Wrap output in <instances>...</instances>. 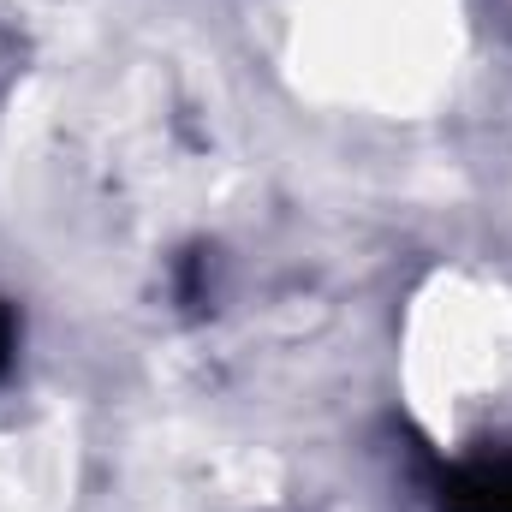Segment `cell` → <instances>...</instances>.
<instances>
[{
	"mask_svg": "<svg viewBox=\"0 0 512 512\" xmlns=\"http://www.w3.org/2000/svg\"><path fill=\"white\" fill-rule=\"evenodd\" d=\"M441 507L447 512H512V459H501V465H471V471L447 477Z\"/></svg>",
	"mask_w": 512,
	"mask_h": 512,
	"instance_id": "cell-1",
	"label": "cell"
},
{
	"mask_svg": "<svg viewBox=\"0 0 512 512\" xmlns=\"http://www.w3.org/2000/svg\"><path fill=\"white\" fill-rule=\"evenodd\" d=\"M6 358H12V316L0 310V370H6Z\"/></svg>",
	"mask_w": 512,
	"mask_h": 512,
	"instance_id": "cell-2",
	"label": "cell"
}]
</instances>
